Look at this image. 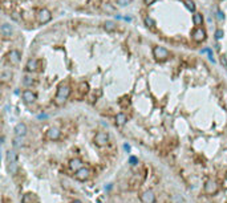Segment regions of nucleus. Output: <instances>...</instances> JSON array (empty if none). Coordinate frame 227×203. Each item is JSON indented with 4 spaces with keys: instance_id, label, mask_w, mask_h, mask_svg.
I'll return each mask as SVG.
<instances>
[{
    "instance_id": "1",
    "label": "nucleus",
    "mask_w": 227,
    "mask_h": 203,
    "mask_svg": "<svg viewBox=\"0 0 227 203\" xmlns=\"http://www.w3.org/2000/svg\"><path fill=\"white\" fill-rule=\"evenodd\" d=\"M70 94V88L69 85H66V84H63V85H60L57 92H56V97H54V102L56 105H63L66 100H68Z\"/></svg>"
},
{
    "instance_id": "2",
    "label": "nucleus",
    "mask_w": 227,
    "mask_h": 203,
    "mask_svg": "<svg viewBox=\"0 0 227 203\" xmlns=\"http://www.w3.org/2000/svg\"><path fill=\"white\" fill-rule=\"evenodd\" d=\"M153 56L158 61H165L169 59V50L163 47H154L153 48Z\"/></svg>"
},
{
    "instance_id": "3",
    "label": "nucleus",
    "mask_w": 227,
    "mask_h": 203,
    "mask_svg": "<svg viewBox=\"0 0 227 203\" xmlns=\"http://www.w3.org/2000/svg\"><path fill=\"white\" fill-rule=\"evenodd\" d=\"M51 19H52V13L48 8H41L37 12V21L40 24H47L48 21H51Z\"/></svg>"
},
{
    "instance_id": "4",
    "label": "nucleus",
    "mask_w": 227,
    "mask_h": 203,
    "mask_svg": "<svg viewBox=\"0 0 227 203\" xmlns=\"http://www.w3.org/2000/svg\"><path fill=\"white\" fill-rule=\"evenodd\" d=\"M20 52L19 50H16V49H13V50H11V52L7 55V60H8V63L11 64V65H18L19 63H20Z\"/></svg>"
},
{
    "instance_id": "5",
    "label": "nucleus",
    "mask_w": 227,
    "mask_h": 203,
    "mask_svg": "<svg viewBox=\"0 0 227 203\" xmlns=\"http://www.w3.org/2000/svg\"><path fill=\"white\" fill-rule=\"evenodd\" d=\"M108 141H109V135L108 133H104V132H98L95 137V143L97 146H105L108 143Z\"/></svg>"
},
{
    "instance_id": "6",
    "label": "nucleus",
    "mask_w": 227,
    "mask_h": 203,
    "mask_svg": "<svg viewBox=\"0 0 227 203\" xmlns=\"http://www.w3.org/2000/svg\"><path fill=\"white\" fill-rule=\"evenodd\" d=\"M218 191V185H217V182L215 180H207L206 183H204V193L206 194H209V195H213V194H215Z\"/></svg>"
},
{
    "instance_id": "7",
    "label": "nucleus",
    "mask_w": 227,
    "mask_h": 203,
    "mask_svg": "<svg viewBox=\"0 0 227 203\" xmlns=\"http://www.w3.org/2000/svg\"><path fill=\"white\" fill-rule=\"evenodd\" d=\"M141 202L142 203H154L156 202V195L152 190H146L141 194Z\"/></svg>"
},
{
    "instance_id": "8",
    "label": "nucleus",
    "mask_w": 227,
    "mask_h": 203,
    "mask_svg": "<svg viewBox=\"0 0 227 203\" xmlns=\"http://www.w3.org/2000/svg\"><path fill=\"white\" fill-rule=\"evenodd\" d=\"M89 177H90V170L88 167H81L80 170L76 171V178L79 179V180H82V182H84V180H86Z\"/></svg>"
},
{
    "instance_id": "9",
    "label": "nucleus",
    "mask_w": 227,
    "mask_h": 203,
    "mask_svg": "<svg viewBox=\"0 0 227 203\" xmlns=\"http://www.w3.org/2000/svg\"><path fill=\"white\" fill-rule=\"evenodd\" d=\"M193 39H194V41L197 43H201L203 41L204 39H206V32H204V29H202V28H197V29L193 31Z\"/></svg>"
},
{
    "instance_id": "10",
    "label": "nucleus",
    "mask_w": 227,
    "mask_h": 203,
    "mask_svg": "<svg viewBox=\"0 0 227 203\" xmlns=\"http://www.w3.org/2000/svg\"><path fill=\"white\" fill-rule=\"evenodd\" d=\"M0 32H2V35L5 39H9L13 35V28H12L11 24H8V23H4V24L2 25V28H0Z\"/></svg>"
},
{
    "instance_id": "11",
    "label": "nucleus",
    "mask_w": 227,
    "mask_h": 203,
    "mask_svg": "<svg viewBox=\"0 0 227 203\" xmlns=\"http://www.w3.org/2000/svg\"><path fill=\"white\" fill-rule=\"evenodd\" d=\"M60 135H61V132H60V129H57V128H51V129H48V132H47V138L51 139V141L59 139Z\"/></svg>"
},
{
    "instance_id": "12",
    "label": "nucleus",
    "mask_w": 227,
    "mask_h": 203,
    "mask_svg": "<svg viewBox=\"0 0 227 203\" xmlns=\"http://www.w3.org/2000/svg\"><path fill=\"white\" fill-rule=\"evenodd\" d=\"M27 125L24 122H19V123H16V126H15V134L16 135H20V137H24V135L27 134Z\"/></svg>"
},
{
    "instance_id": "13",
    "label": "nucleus",
    "mask_w": 227,
    "mask_h": 203,
    "mask_svg": "<svg viewBox=\"0 0 227 203\" xmlns=\"http://www.w3.org/2000/svg\"><path fill=\"white\" fill-rule=\"evenodd\" d=\"M23 100L27 104H32L36 101V94L32 92V90H24L23 92Z\"/></svg>"
},
{
    "instance_id": "14",
    "label": "nucleus",
    "mask_w": 227,
    "mask_h": 203,
    "mask_svg": "<svg viewBox=\"0 0 227 203\" xmlns=\"http://www.w3.org/2000/svg\"><path fill=\"white\" fill-rule=\"evenodd\" d=\"M69 167H70L72 171L76 173L77 170H80V169L84 167V166H82V161L80 158H73V159H70V162H69Z\"/></svg>"
},
{
    "instance_id": "15",
    "label": "nucleus",
    "mask_w": 227,
    "mask_h": 203,
    "mask_svg": "<svg viewBox=\"0 0 227 203\" xmlns=\"http://www.w3.org/2000/svg\"><path fill=\"white\" fill-rule=\"evenodd\" d=\"M39 68V61L36 59H31L28 60V63H27V70L29 72H36Z\"/></svg>"
},
{
    "instance_id": "16",
    "label": "nucleus",
    "mask_w": 227,
    "mask_h": 203,
    "mask_svg": "<svg viewBox=\"0 0 227 203\" xmlns=\"http://www.w3.org/2000/svg\"><path fill=\"white\" fill-rule=\"evenodd\" d=\"M104 29L108 31V32H113L117 29V24L113 21V20H106L104 23Z\"/></svg>"
},
{
    "instance_id": "17",
    "label": "nucleus",
    "mask_w": 227,
    "mask_h": 203,
    "mask_svg": "<svg viewBox=\"0 0 227 203\" xmlns=\"http://www.w3.org/2000/svg\"><path fill=\"white\" fill-rule=\"evenodd\" d=\"M126 121H128V117H126L124 113H118L117 116H116V123H117V126H124Z\"/></svg>"
},
{
    "instance_id": "18",
    "label": "nucleus",
    "mask_w": 227,
    "mask_h": 203,
    "mask_svg": "<svg viewBox=\"0 0 227 203\" xmlns=\"http://www.w3.org/2000/svg\"><path fill=\"white\" fill-rule=\"evenodd\" d=\"M5 159H7V163L18 162V154H16L13 150H9V151H7V155H5Z\"/></svg>"
},
{
    "instance_id": "19",
    "label": "nucleus",
    "mask_w": 227,
    "mask_h": 203,
    "mask_svg": "<svg viewBox=\"0 0 227 203\" xmlns=\"http://www.w3.org/2000/svg\"><path fill=\"white\" fill-rule=\"evenodd\" d=\"M8 165V171L12 174V175H16L19 171V167H18V162H12V163H7Z\"/></svg>"
},
{
    "instance_id": "20",
    "label": "nucleus",
    "mask_w": 227,
    "mask_h": 203,
    "mask_svg": "<svg viewBox=\"0 0 227 203\" xmlns=\"http://www.w3.org/2000/svg\"><path fill=\"white\" fill-rule=\"evenodd\" d=\"M193 21H194V24L195 25H202V23H203V16L202 13H194L193 15Z\"/></svg>"
},
{
    "instance_id": "21",
    "label": "nucleus",
    "mask_w": 227,
    "mask_h": 203,
    "mask_svg": "<svg viewBox=\"0 0 227 203\" xmlns=\"http://www.w3.org/2000/svg\"><path fill=\"white\" fill-rule=\"evenodd\" d=\"M33 199H37L36 196H35V194H25L24 196H23V199H21V202L23 203H33Z\"/></svg>"
},
{
    "instance_id": "22",
    "label": "nucleus",
    "mask_w": 227,
    "mask_h": 203,
    "mask_svg": "<svg viewBox=\"0 0 227 203\" xmlns=\"http://www.w3.org/2000/svg\"><path fill=\"white\" fill-rule=\"evenodd\" d=\"M11 77H12V73H11L9 70H3V72H2V75H0V78H2V82H7Z\"/></svg>"
},
{
    "instance_id": "23",
    "label": "nucleus",
    "mask_w": 227,
    "mask_h": 203,
    "mask_svg": "<svg viewBox=\"0 0 227 203\" xmlns=\"http://www.w3.org/2000/svg\"><path fill=\"white\" fill-rule=\"evenodd\" d=\"M171 203H185V198L181 194H174L171 196Z\"/></svg>"
},
{
    "instance_id": "24",
    "label": "nucleus",
    "mask_w": 227,
    "mask_h": 203,
    "mask_svg": "<svg viewBox=\"0 0 227 203\" xmlns=\"http://www.w3.org/2000/svg\"><path fill=\"white\" fill-rule=\"evenodd\" d=\"M185 4H186L187 9L191 11V12H194V11H195V4H194L193 0H185Z\"/></svg>"
},
{
    "instance_id": "25",
    "label": "nucleus",
    "mask_w": 227,
    "mask_h": 203,
    "mask_svg": "<svg viewBox=\"0 0 227 203\" xmlns=\"http://www.w3.org/2000/svg\"><path fill=\"white\" fill-rule=\"evenodd\" d=\"M21 145H23V137L16 135V138L13 139V146H15V148H20Z\"/></svg>"
},
{
    "instance_id": "26",
    "label": "nucleus",
    "mask_w": 227,
    "mask_h": 203,
    "mask_svg": "<svg viewBox=\"0 0 227 203\" xmlns=\"http://www.w3.org/2000/svg\"><path fill=\"white\" fill-rule=\"evenodd\" d=\"M23 84H24V85H27V86H29V85H32V84H33V80L29 76H25L24 80H23Z\"/></svg>"
},
{
    "instance_id": "27",
    "label": "nucleus",
    "mask_w": 227,
    "mask_h": 203,
    "mask_svg": "<svg viewBox=\"0 0 227 203\" xmlns=\"http://www.w3.org/2000/svg\"><path fill=\"white\" fill-rule=\"evenodd\" d=\"M80 92L81 93H86L88 92V84L86 82H82L80 85Z\"/></svg>"
},
{
    "instance_id": "28",
    "label": "nucleus",
    "mask_w": 227,
    "mask_h": 203,
    "mask_svg": "<svg viewBox=\"0 0 227 203\" xmlns=\"http://www.w3.org/2000/svg\"><path fill=\"white\" fill-rule=\"evenodd\" d=\"M223 36H224V32H223L222 29H218L217 32H215V37H217L218 40H219V39H222Z\"/></svg>"
},
{
    "instance_id": "29",
    "label": "nucleus",
    "mask_w": 227,
    "mask_h": 203,
    "mask_svg": "<svg viewBox=\"0 0 227 203\" xmlns=\"http://www.w3.org/2000/svg\"><path fill=\"white\" fill-rule=\"evenodd\" d=\"M145 23H146L147 27H154V24H156V23H154V20L150 19V18H146V19H145Z\"/></svg>"
},
{
    "instance_id": "30",
    "label": "nucleus",
    "mask_w": 227,
    "mask_h": 203,
    "mask_svg": "<svg viewBox=\"0 0 227 203\" xmlns=\"http://www.w3.org/2000/svg\"><path fill=\"white\" fill-rule=\"evenodd\" d=\"M129 163H130L132 166H136L137 163H138V159H137L136 157H130V159H129Z\"/></svg>"
},
{
    "instance_id": "31",
    "label": "nucleus",
    "mask_w": 227,
    "mask_h": 203,
    "mask_svg": "<svg viewBox=\"0 0 227 203\" xmlns=\"http://www.w3.org/2000/svg\"><path fill=\"white\" fill-rule=\"evenodd\" d=\"M117 3L120 5H122V7H125V5H128L130 3V0H117Z\"/></svg>"
},
{
    "instance_id": "32",
    "label": "nucleus",
    "mask_w": 227,
    "mask_h": 203,
    "mask_svg": "<svg viewBox=\"0 0 227 203\" xmlns=\"http://www.w3.org/2000/svg\"><path fill=\"white\" fill-rule=\"evenodd\" d=\"M217 18H218V20H219V21L224 20V13H223V12H220V11H219L218 15H217Z\"/></svg>"
},
{
    "instance_id": "33",
    "label": "nucleus",
    "mask_w": 227,
    "mask_h": 203,
    "mask_svg": "<svg viewBox=\"0 0 227 203\" xmlns=\"http://www.w3.org/2000/svg\"><path fill=\"white\" fill-rule=\"evenodd\" d=\"M154 2H156V0H143V3H145V4H147V5H150V4H153Z\"/></svg>"
},
{
    "instance_id": "34",
    "label": "nucleus",
    "mask_w": 227,
    "mask_h": 203,
    "mask_svg": "<svg viewBox=\"0 0 227 203\" xmlns=\"http://www.w3.org/2000/svg\"><path fill=\"white\" fill-rule=\"evenodd\" d=\"M220 61H222V64H224V66H227V60L224 56H222V59H220Z\"/></svg>"
},
{
    "instance_id": "35",
    "label": "nucleus",
    "mask_w": 227,
    "mask_h": 203,
    "mask_svg": "<svg viewBox=\"0 0 227 203\" xmlns=\"http://www.w3.org/2000/svg\"><path fill=\"white\" fill-rule=\"evenodd\" d=\"M124 149H125L126 151H130V146H129L128 143H125V145H124Z\"/></svg>"
},
{
    "instance_id": "36",
    "label": "nucleus",
    "mask_w": 227,
    "mask_h": 203,
    "mask_svg": "<svg viewBox=\"0 0 227 203\" xmlns=\"http://www.w3.org/2000/svg\"><path fill=\"white\" fill-rule=\"evenodd\" d=\"M73 203H82V202H81L80 199H75V200H73Z\"/></svg>"
}]
</instances>
